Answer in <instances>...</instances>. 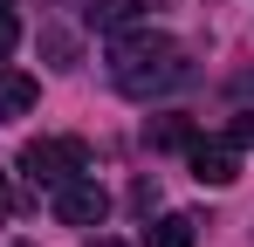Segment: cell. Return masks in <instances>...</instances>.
Segmentation results:
<instances>
[{
  "label": "cell",
  "instance_id": "4fadbf2b",
  "mask_svg": "<svg viewBox=\"0 0 254 247\" xmlns=\"http://www.w3.org/2000/svg\"><path fill=\"white\" fill-rule=\"evenodd\" d=\"M0 7H14V0H0Z\"/></svg>",
  "mask_w": 254,
  "mask_h": 247
},
{
  "label": "cell",
  "instance_id": "277c9868",
  "mask_svg": "<svg viewBox=\"0 0 254 247\" xmlns=\"http://www.w3.org/2000/svg\"><path fill=\"white\" fill-rule=\"evenodd\" d=\"M186 165H192L199 185H234L241 179V144L234 137H192L186 144Z\"/></svg>",
  "mask_w": 254,
  "mask_h": 247
},
{
  "label": "cell",
  "instance_id": "8992f818",
  "mask_svg": "<svg viewBox=\"0 0 254 247\" xmlns=\"http://www.w3.org/2000/svg\"><path fill=\"white\" fill-rule=\"evenodd\" d=\"M144 7H151V0H96V7H89V28H96V35H117V28H130Z\"/></svg>",
  "mask_w": 254,
  "mask_h": 247
},
{
  "label": "cell",
  "instance_id": "52a82bcc",
  "mask_svg": "<svg viewBox=\"0 0 254 247\" xmlns=\"http://www.w3.org/2000/svg\"><path fill=\"white\" fill-rule=\"evenodd\" d=\"M144 241H151V247H192V241H199V220H192V213H165Z\"/></svg>",
  "mask_w": 254,
  "mask_h": 247
},
{
  "label": "cell",
  "instance_id": "30bf717a",
  "mask_svg": "<svg viewBox=\"0 0 254 247\" xmlns=\"http://www.w3.org/2000/svg\"><path fill=\"white\" fill-rule=\"evenodd\" d=\"M227 137H234V144H241V151H254V110H241V117H234V130H227Z\"/></svg>",
  "mask_w": 254,
  "mask_h": 247
},
{
  "label": "cell",
  "instance_id": "7a4b0ae2",
  "mask_svg": "<svg viewBox=\"0 0 254 247\" xmlns=\"http://www.w3.org/2000/svg\"><path fill=\"white\" fill-rule=\"evenodd\" d=\"M21 172L55 192L62 179L89 172V144H76V137H35V144H21Z\"/></svg>",
  "mask_w": 254,
  "mask_h": 247
},
{
  "label": "cell",
  "instance_id": "5b68a950",
  "mask_svg": "<svg viewBox=\"0 0 254 247\" xmlns=\"http://www.w3.org/2000/svg\"><path fill=\"white\" fill-rule=\"evenodd\" d=\"M35 110V76H21V69H0V124L28 117Z\"/></svg>",
  "mask_w": 254,
  "mask_h": 247
},
{
  "label": "cell",
  "instance_id": "6da1fadb",
  "mask_svg": "<svg viewBox=\"0 0 254 247\" xmlns=\"http://www.w3.org/2000/svg\"><path fill=\"white\" fill-rule=\"evenodd\" d=\"M110 82L124 96H137V103H151V96L186 82V48L172 35H151V28L144 35H117L110 41Z\"/></svg>",
  "mask_w": 254,
  "mask_h": 247
},
{
  "label": "cell",
  "instance_id": "7c38bea8",
  "mask_svg": "<svg viewBox=\"0 0 254 247\" xmlns=\"http://www.w3.org/2000/svg\"><path fill=\"white\" fill-rule=\"evenodd\" d=\"M89 247H124V241H89Z\"/></svg>",
  "mask_w": 254,
  "mask_h": 247
},
{
  "label": "cell",
  "instance_id": "3957f363",
  "mask_svg": "<svg viewBox=\"0 0 254 247\" xmlns=\"http://www.w3.org/2000/svg\"><path fill=\"white\" fill-rule=\"evenodd\" d=\"M103 213H110V192L96 185V172H76V179L55 185V220L62 227H103Z\"/></svg>",
  "mask_w": 254,
  "mask_h": 247
},
{
  "label": "cell",
  "instance_id": "8fae6325",
  "mask_svg": "<svg viewBox=\"0 0 254 247\" xmlns=\"http://www.w3.org/2000/svg\"><path fill=\"white\" fill-rule=\"evenodd\" d=\"M14 213V185H7V172H0V220Z\"/></svg>",
  "mask_w": 254,
  "mask_h": 247
},
{
  "label": "cell",
  "instance_id": "9c48e42d",
  "mask_svg": "<svg viewBox=\"0 0 254 247\" xmlns=\"http://www.w3.org/2000/svg\"><path fill=\"white\" fill-rule=\"evenodd\" d=\"M14 41H21V21H14V14H7V7H0V62H7V55H14Z\"/></svg>",
  "mask_w": 254,
  "mask_h": 247
},
{
  "label": "cell",
  "instance_id": "ba28073f",
  "mask_svg": "<svg viewBox=\"0 0 254 247\" xmlns=\"http://www.w3.org/2000/svg\"><path fill=\"white\" fill-rule=\"evenodd\" d=\"M144 144L179 151V144H192V124H186V117H158V124H144Z\"/></svg>",
  "mask_w": 254,
  "mask_h": 247
}]
</instances>
